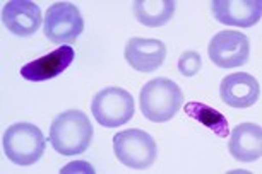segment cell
Wrapping results in <instances>:
<instances>
[{
  "mask_svg": "<svg viewBox=\"0 0 262 174\" xmlns=\"http://www.w3.org/2000/svg\"><path fill=\"white\" fill-rule=\"evenodd\" d=\"M74 57H76L74 48L63 44V46H58L55 52L23 65L21 76L31 82L50 81V79L63 73V70H67L69 65L74 62Z\"/></svg>",
  "mask_w": 262,
  "mask_h": 174,
  "instance_id": "obj_12",
  "label": "cell"
},
{
  "mask_svg": "<svg viewBox=\"0 0 262 174\" xmlns=\"http://www.w3.org/2000/svg\"><path fill=\"white\" fill-rule=\"evenodd\" d=\"M4 152L16 166H33L45 154V135L33 123H14L2 138Z\"/></svg>",
  "mask_w": 262,
  "mask_h": 174,
  "instance_id": "obj_3",
  "label": "cell"
},
{
  "mask_svg": "<svg viewBox=\"0 0 262 174\" xmlns=\"http://www.w3.org/2000/svg\"><path fill=\"white\" fill-rule=\"evenodd\" d=\"M141 111L149 121L163 123L179 113L184 104V92L179 84L171 79L158 77L152 79L141 89L139 94Z\"/></svg>",
  "mask_w": 262,
  "mask_h": 174,
  "instance_id": "obj_2",
  "label": "cell"
},
{
  "mask_svg": "<svg viewBox=\"0 0 262 174\" xmlns=\"http://www.w3.org/2000/svg\"><path fill=\"white\" fill-rule=\"evenodd\" d=\"M125 60L137 72H155L166 58V44L160 39L149 38H132L125 46Z\"/></svg>",
  "mask_w": 262,
  "mask_h": 174,
  "instance_id": "obj_10",
  "label": "cell"
},
{
  "mask_svg": "<svg viewBox=\"0 0 262 174\" xmlns=\"http://www.w3.org/2000/svg\"><path fill=\"white\" fill-rule=\"evenodd\" d=\"M2 22L16 36H33L41 24V9L33 0H9L2 7Z\"/></svg>",
  "mask_w": 262,
  "mask_h": 174,
  "instance_id": "obj_8",
  "label": "cell"
},
{
  "mask_svg": "<svg viewBox=\"0 0 262 174\" xmlns=\"http://www.w3.org/2000/svg\"><path fill=\"white\" fill-rule=\"evenodd\" d=\"M212 16L217 22L236 28H252L260 21V0H212Z\"/></svg>",
  "mask_w": 262,
  "mask_h": 174,
  "instance_id": "obj_9",
  "label": "cell"
},
{
  "mask_svg": "<svg viewBox=\"0 0 262 174\" xmlns=\"http://www.w3.org/2000/svg\"><path fill=\"white\" fill-rule=\"evenodd\" d=\"M185 113L189 114L190 118H194L195 121H199L201 125H204L209 128L211 132H214L217 137L226 138L228 137L230 127H228V120L223 113H220L217 109L207 106L204 103H187L185 106Z\"/></svg>",
  "mask_w": 262,
  "mask_h": 174,
  "instance_id": "obj_15",
  "label": "cell"
},
{
  "mask_svg": "<svg viewBox=\"0 0 262 174\" xmlns=\"http://www.w3.org/2000/svg\"><path fill=\"white\" fill-rule=\"evenodd\" d=\"M134 97L122 87H105L96 94L91 104L95 120L105 128L125 125L134 116Z\"/></svg>",
  "mask_w": 262,
  "mask_h": 174,
  "instance_id": "obj_4",
  "label": "cell"
},
{
  "mask_svg": "<svg viewBox=\"0 0 262 174\" xmlns=\"http://www.w3.org/2000/svg\"><path fill=\"white\" fill-rule=\"evenodd\" d=\"M93 140V125L88 114L77 109L63 111L50 127V142L60 156H81Z\"/></svg>",
  "mask_w": 262,
  "mask_h": 174,
  "instance_id": "obj_1",
  "label": "cell"
},
{
  "mask_svg": "<svg viewBox=\"0 0 262 174\" xmlns=\"http://www.w3.org/2000/svg\"><path fill=\"white\" fill-rule=\"evenodd\" d=\"M134 16L147 28H160L170 21L177 4L173 0H136Z\"/></svg>",
  "mask_w": 262,
  "mask_h": 174,
  "instance_id": "obj_14",
  "label": "cell"
},
{
  "mask_svg": "<svg viewBox=\"0 0 262 174\" xmlns=\"http://www.w3.org/2000/svg\"><path fill=\"white\" fill-rule=\"evenodd\" d=\"M84 31V19L77 6L57 2L48 7L43 19V33L55 44L74 43Z\"/></svg>",
  "mask_w": 262,
  "mask_h": 174,
  "instance_id": "obj_6",
  "label": "cell"
},
{
  "mask_svg": "<svg viewBox=\"0 0 262 174\" xmlns=\"http://www.w3.org/2000/svg\"><path fill=\"white\" fill-rule=\"evenodd\" d=\"M113 152L123 166L130 169H147L158 156L156 142L142 130L118 132L113 137Z\"/></svg>",
  "mask_w": 262,
  "mask_h": 174,
  "instance_id": "obj_5",
  "label": "cell"
},
{
  "mask_svg": "<svg viewBox=\"0 0 262 174\" xmlns=\"http://www.w3.org/2000/svg\"><path fill=\"white\" fill-rule=\"evenodd\" d=\"M202 68V58L201 55L190 49V52L182 53V57L179 58V72L185 77H194L195 73H199Z\"/></svg>",
  "mask_w": 262,
  "mask_h": 174,
  "instance_id": "obj_16",
  "label": "cell"
},
{
  "mask_svg": "<svg viewBox=\"0 0 262 174\" xmlns=\"http://www.w3.org/2000/svg\"><path fill=\"white\" fill-rule=\"evenodd\" d=\"M259 96L260 86L250 73H230L220 84L221 101L231 108H250L259 101Z\"/></svg>",
  "mask_w": 262,
  "mask_h": 174,
  "instance_id": "obj_11",
  "label": "cell"
},
{
  "mask_svg": "<svg viewBox=\"0 0 262 174\" xmlns=\"http://www.w3.org/2000/svg\"><path fill=\"white\" fill-rule=\"evenodd\" d=\"M207 53L220 68L242 67L250 55L249 38L240 31H220L211 38Z\"/></svg>",
  "mask_w": 262,
  "mask_h": 174,
  "instance_id": "obj_7",
  "label": "cell"
},
{
  "mask_svg": "<svg viewBox=\"0 0 262 174\" xmlns=\"http://www.w3.org/2000/svg\"><path fill=\"white\" fill-rule=\"evenodd\" d=\"M228 151L236 161L254 162L262 156V130L255 123H240L233 128Z\"/></svg>",
  "mask_w": 262,
  "mask_h": 174,
  "instance_id": "obj_13",
  "label": "cell"
}]
</instances>
